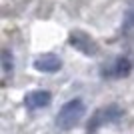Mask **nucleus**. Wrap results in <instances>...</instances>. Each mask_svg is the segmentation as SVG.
Segmentation results:
<instances>
[{
	"label": "nucleus",
	"mask_w": 134,
	"mask_h": 134,
	"mask_svg": "<svg viewBox=\"0 0 134 134\" xmlns=\"http://www.w3.org/2000/svg\"><path fill=\"white\" fill-rule=\"evenodd\" d=\"M34 68L44 74H54L62 68V60L52 52H46V54H40L34 58Z\"/></svg>",
	"instance_id": "39448f33"
},
{
	"label": "nucleus",
	"mask_w": 134,
	"mask_h": 134,
	"mask_svg": "<svg viewBox=\"0 0 134 134\" xmlns=\"http://www.w3.org/2000/svg\"><path fill=\"white\" fill-rule=\"evenodd\" d=\"M50 100H52V94L48 90H32V92H28V94L24 96V104H26V108H30V110H38V108L48 106Z\"/></svg>",
	"instance_id": "423d86ee"
},
{
	"label": "nucleus",
	"mask_w": 134,
	"mask_h": 134,
	"mask_svg": "<svg viewBox=\"0 0 134 134\" xmlns=\"http://www.w3.org/2000/svg\"><path fill=\"white\" fill-rule=\"evenodd\" d=\"M126 24L130 28H134V0H132V4L128 6V10H126Z\"/></svg>",
	"instance_id": "6e6552de"
},
{
	"label": "nucleus",
	"mask_w": 134,
	"mask_h": 134,
	"mask_svg": "<svg viewBox=\"0 0 134 134\" xmlns=\"http://www.w3.org/2000/svg\"><path fill=\"white\" fill-rule=\"evenodd\" d=\"M124 116V110L118 104H108V106H102L92 114V118L88 120L86 124V130L88 132H94V130L106 126V124H112V122H118L120 118Z\"/></svg>",
	"instance_id": "f03ea898"
},
{
	"label": "nucleus",
	"mask_w": 134,
	"mask_h": 134,
	"mask_svg": "<svg viewBox=\"0 0 134 134\" xmlns=\"http://www.w3.org/2000/svg\"><path fill=\"white\" fill-rule=\"evenodd\" d=\"M68 42H70L78 52H82V54H86V56H96L100 52L98 42H96L86 30H72L70 36H68Z\"/></svg>",
	"instance_id": "7ed1b4c3"
},
{
	"label": "nucleus",
	"mask_w": 134,
	"mask_h": 134,
	"mask_svg": "<svg viewBox=\"0 0 134 134\" xmlns=\"http://www.w3.org/2000/svg\"><path fill=\"white\" fill-rule=\"evenodd\" d=\"M12 66H14V58H12V52H10V50H2V70H4L6 76L12 72Z\"/></svg>",
	"instance_id": "0eeeda50"
},
{
	"label": "nucleus",
	"mask_w": 134,
	"mask_h": 134,
	"mask_svg": "<svg viewBox=\"0 0 134 134\" xmlns=\"http://www.w3.org/2000/svg\"><path fill=\"white\" fill-rule=\"evenodd\" d=\"M84 112H86V106H84V102L80 100V98L68 100L66 104L58 110V114H56V126L60 130L74 128V126L80 122V118L84 116Z\"/></svg>",
	"instance_id": "f257e3e1"
},
{
	"label": "nucleus",
	"mask_w": 134,
	"mask_h": 134,
	"mask_svg": "<svg viewBox=\"0 0 134 134\" xmlns=\"http://www.w3.org/2000/svg\"><path fill=\"white\" fill-rule=\"evenodd\" d=\"M132 58L128 56H116L112 62H108L106 66L102 68V76L104 78H126L132 72Z\"/></svg>",
	"instance_id": "20e7f679"
}]
</instances>
